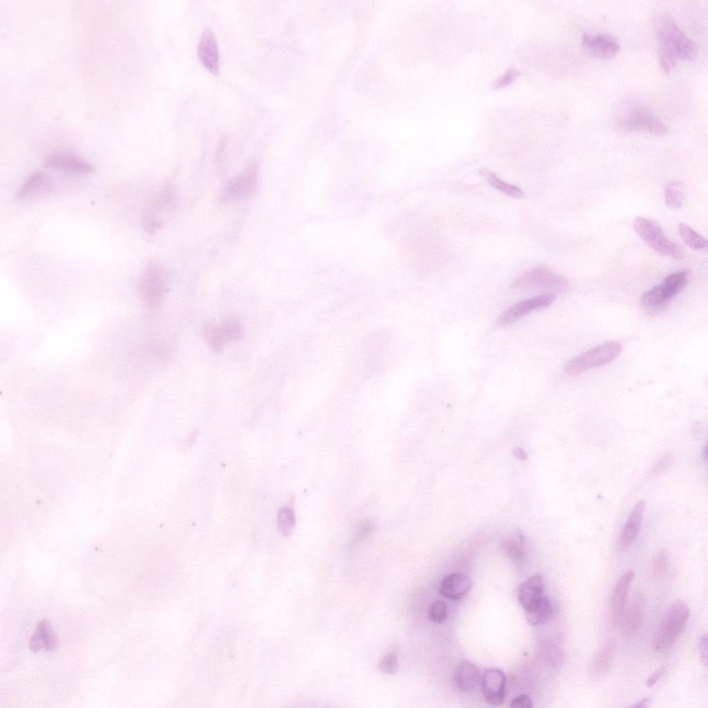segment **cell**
Returning a JSON list of instances; mask_svg holds the SVG:
<instances>
[{"mask_svg": "<svg viewBox=\"0 0 708 708\" xmlns=\"http://www.w3.org/2000/svg\"><path fill=\"white\" fill-rule=\"evenodd\" d=\"M658 57L662 70L670 72L678 59L693 60L697 55L696 43L679 27L669 14L660 15L656 21Z\"/></svg>", "mask_w": 708, "mask_h": 708, "instance_id": "1", "label": "cell"}, {"mask_svg": "<svg viewBox=\"0 0 708 708\" xmlns=\"http://www.w3.org/2000/svg\"><path fill=\"white\" fill-rule=\"evenodd\" d=\"M690 616L688 604L680 599L672 603L664 613L660 626L654 634V648L660 653H667L675 645L684 632Z\"/></svg>", "mask_w": 708, "mask_h": 708, "instance_id": "2", "label": "cell"}, {"mask_svg": "<svg viewBox=\"0 0 708 708\" xmlns=\"http://www.w3.org/2000/svg\"><path fill=\"white\" fill-rule=\"evenodd\" d=\"M622 349V344L616 341L599 344L569 360L564 371L569 375H577L605 366L618 357Z\"/></svg>", "mask_w": 708, "mask_h": 708, "instance_id": "3", "label": "cell"}, {"mask_svg": "<svg viewBox=\"0 0 708 708\" xmlns=\"http://www.w3.org/2000/svg\"><path fill=\"white\" fill-rule=\"evenodd\" d=\"M512 287L518 290H545L551 293L563 292L568 287V280L543 266L530 268L512 282Z\"/></svg>", "mask_w": 708, "mask_h": 708, "instance_id": "4", "label": "cell"}, {"mask_svg": "<svg viewBox=\"0 0 708 708\" xmlns=\"http://www.w3.org/2000/svg\"><path fill=\"white\" fill-rule=\"evenodd\" d=\"M633 225L637 235L656 252L673 259L682 257V249L667 238L663 229L655 221L637 216L633 220Z\"/></svg>", "mask_w": 708, "mask_h": 708, "instance_id": "5", "label": "cell"}, {"mask_svg": "<svg viewBox=\"0 0 708 708\" xmlns=\"http://www.w3.org/2000/svg\"><path fill=\"white\" fill-rule=\"evenodd\" d=\"M258 180L259 167L252 164L224 185L218 194L219 202L227 204L251 196L257 187Z\"/></svg>", "mask_w": 708, "mask_h": 708, "instance_id": "6", "label": "cell"}, {"mask_svg": "<svg viewBox=\"0 0 708 708\" xmlns=\"http://www.w3.org/2000/svg\"><path fill=\"white\" fill-rule=\"evenodd\" d=\"M617 127L624 131H642L658 136L667 134L669 131L667 126L643 107L630 111L617 122Z\"/></svg>", "mask_w": 708, "mask_h": 708, "instance_id": "7", "label": "cell"}, {"mask_svg": "<svg viewBox=\"0 0 708 708\" xmlns=\"http://www.w3.org/2000/svg\"><path fill=\"white\" fill-rule=\"evenodd\" d=\"M167 288L166 276L158 265H149L143 271L140 290L144 301L150 306H156L162 300Z\"/></svg>", "mask_w": 708, "mask_h": 708, "instance_id": "8", "label": "cell"}, {"mask_svg": "<svg viewBox=\"0 0 708 708\" xmlns=\"http://www.w3.org/2000/svg\"><path fill=\"white\" fill-rule=\"evenodd\" d=\"M555 297L554 293L547 292L517 302L499 316L496 324L499 326L507 325L530 313L546 308L554 302Z\"/></svg>", "mask_w": 708, "mask_h": 708, "instance_id": "9", "label": "cell"}, {"mask_svg": "<svg viewBox=\"0 0 708 708\" xmlns=\"http://www.w3.org/2000/svg\"><path fill=\"white\" fill-rule=\"evenodd\" d=\"M582 44L590 55L599 59H611L617 55L620 48L617 39L604 32L584 34Z\"/></svg>", "mask_w": 708, "mask_h": 708, "instance_id": "10", "label": "cell"}, {"mask_svg": "<svg viewBox=\"0 0 708 708\" xmlns=\"http://www.w3.org/2000/svg\"><path fill=\"white\" fill-rule=\"evenodd\" d=\"M44 165L47 168L80 174H91L95 169L91 164L81 157L64 152L48 155L44 161Z\"/></svg>", "mask_w": 708, "mask_h": 708, "instance_id": "11", "label": "cell"}, {"mask_svg": "<svg viewBox=\"0 0 708 708\" xmlns=\"http://www.w3.org/2000/svg\"><path fill=\"white\" fill-rule=\"evenodd\" d=\"M197 55L201 63L211 73L219 71V50L214 30L206 26L201 32L198 46Z\"/></svg>", "mask_w": 708, "mask_h": 708, "instance_id": "12", "label": "cell"}, {"mask_svg": "<svg viewBox=\"0 0 708 708\" xmlns=\"http://www.w3.org/2000/svg\"><path fill=\"white\" fill-rule=\"evenodd\" d=\"M482 691L486 702L492 706H499L505 696L506 678L502 671L489 669L482 676Z\"/></svg>", "mask_w": 708, "mask_h": 708, "instance_id": "13", "label": "cell"}, {"mask_svg": "<svg viewBox=\"0 0 708 708\" xmlns=\"http://www.w3.org/2000/svg\"><path fill=\"white\" fill-rule=\"evenodd\" d=\"M645 599L640 593H635L625 609L622 618L624 634L628 637H634L642 628L644 619Z\"/></svg>", "mask_w": 708, "mask_h": 708, "instance_id": "14", "label": "cell"}, {"mask_svg": "<svg viewBox=\"0 0 708 708\" xmlns=\"http://www.w3.org/2000/svg\"><path fill=\"white\" fill-rule=\"evenodd\" d=\"M53 188V180L48 174L35 171L21 185L16 197L22 200L38 198L48 194Z\"/></svg>", "mask_w": 708, "mask_h": 708, "instance_id": "15", "label": "cell"}, {"mask_svg": "<svg viewBox=\"0 0 708 708\" xmlns=\"http://www.w3.org/2000/svg\"><path fill=\"white\" fill-rule=\"evenodd\" d=\"M634 577L635 571L628 570L622 575L615 586L611 603V619L614 624L622 620L626 608L628 590Z\"/></svg>", "mask_w": 708, "mask_h": 708, "instance_id": "16", "label": "cell"}, {"mask_svg": "<svg viewBox=\"0 0 708 708\" xmlns=\"http://www.w3.org/2000/svg\"><path fill=\"white\" fill-rule=\"evenodd\" d=\"M644 509V501H640L631 510L619 539L618 546L620 549L628 548L636 539L640 532Z\"/></svg>", "mask_w": 708, "mask_h": 708, "instance_id": "17", "label": "cell"}, {"mask_svg": "<svg viewBox=\"0 0 708 708\" xmlns=\"http://www.w3.org/2000/svg\"><path fill=\"white\" fill-rule=\"evenodd\" d=\"M617 651L614 638L608 639L594 656L590 667V674L595 678L606 675L611 669Z\"/></svg>", "mask_w": 708, "mask_h": 708, "instance_id": "18", "label": "cell"}, {"mask_svg": "<svg viewBox=\"0 0 708 708\" xmlns=\"http://www.w3.org/2000/svg\"><path fill=\"white\" fill-rule=\"evenodd\" d=\"M544 590V581L542 575H533L525 580L518 590V600L521 606L528 611L542 598Z\"/></svg>", "mask_w": 708, "mask_h": 708, "instance_id": "19", "label": "cell"}, {"mask_svg": "<svg viewBox=\"0 0 708 708\" xmlns=\"http://www.w3.org/2000/svg\"><path fill=\"white\" fill-rule=\"evenodd\" d=\"M58 638L48 620L39 621L30 642V649L35 653L41 650L54 651L57 648Z\"/></svg>", "mask_w": 708, "mask_h": 708, "instance_id": "20", "label": "cell"}, {"mask_svg": "<svg viewBox=\"0 0 708 708\" xmlns=\"http://www.w3.org/2000/svg\"><path fill=\"white\" fill-rule=\"evenodd\" d=\"M471 586V580L466 575L459 572L451 573L442 580L439 593L445 598L458 600L469 592Z\"/></svg>", "mask_w": 708, "mask_h": 708, "instance_id": "21", "label": "cell"}, {"mask_svg": "<svg viewBox=\"0 0 708 708\" xmlns=\"http://www.w3.org/2000/svg\"><path fill=\"white\" fill-rule=\"evenodd\" d=\"M480 676V671L476 665L468 660H463L454 671V682L460 691L469 692L476 687Z\"/></svg>", "mask_w": 708, "mask_h": 708, "instance_id": "22", "label": "cell"}, {"mask_svg": "<svg viewBox=\"0 0 708 708\" xmlns=\"http://www.w3.org/2000/svg\"><path fill=\"white\" fill-rule=\"evenodd\" d=\"M689 274L687 270H679L669 274L659 284L664 297L669 302L686 287Z\"/></svg>", "mask_w": 708, "mask_h": 708, "instance_id": "23", "label": "cell"}, {"mask_svg": "<svg viewBox=\"0 0 708 708\" xmlns=\"http://www.w3.org/2000/svg\"><path fill=\"white\" fill-rule=\"evenodd\" d=\"M553 615L552 602L547 596H543L541 600L530 610L525 611L528 622L533 625H541L547 623Z\"/></svg>", "mask_w": 708, "mask_h": 708, "instance_id": "24", "label": "cell"}, {"mask_svg": "<svg viewBox=\"0 0 708 708\" xmlns=\"http://www.w3.org/2000/svg\"><path fill=\"white\" fill-rule=\"evenodd\" d=\"M478 173L486 179L491 186L504 194L514 198H520L523 196V191L520 188L500 179L490 170L482 168Z\"/></svg>", "mask_w": 708, "mask_h": 708, "instance_id": "25", "label": "cell"}, {"mask_svg": "<svg viewBox=\"0 0 708 708\" xmlns=\"http://www.w3.org/2000/svg\"><path fill=\"white\" fill-rule=\"evenodd\" d=\"M678 230L680 238L689 247L698 250L707 247V240L687 224L680 223Z\"/></svg>", "mask_w": 708, "mask_h": 708, "instance_id": "26", "label": "cell"}, {"mask_svg": "<svg viewBox=\"0 0 708 708\" xmlns=\"http://www.w3.org/2000/svg\"><path fill=\"white\" fill-rule=\"evenodd\" d=\"M218 328L225 343L237 342L243 335V330L241 324L234 317L225 319L218 324Z\"/></svg>", "mask_w": 708, "mask_h": 708, "instance_id": "27", "label": "cell"}, {"mask_svg": "<svg viewBox=\"0 0 708 708\" xmlns=\"http://www.w3.org/2000/svg\"><path fill=\"white\" fill-rule=\"evenodd\" d=\"M664 197L666 205L673 209L680 207L684 200L681 185L677 181H669L665 184Z\"/></svg>", "mask_w": 708, "mask_h": 708, "instance_id": "28", "label": "cell"}, {"mask_svg": "<svg viewBox=\"0 0 708 708\" xmlns=\"http://www.w3.org/2000/svg\"><path fill=\"white\" fill-rule=\"evenodd\" d=\"M203 336L209 345L215 351L221 352L225 346V341L221 334L218 324L212 322L205 324L203 328Z\"/></svg>", "mask_w": 708, "mask_h": 708, "instance_id": "29", "label": "cell"}, {"mask_svg": "<svg viewBox=\"0 0 708 708\" xmlns=\"http://www.w3.org/2000/svg\"><path fill=\"white\" fill-rule=\"evenodd\" d=\"M294 511L288 507H281L277 514V524L279 532L287 535L295 525Z\"/></svg>", "mask_w": 708, "mask_h": 708, "instance_id": "30", "label": "cell"}, {"mask_svg": "<svg viewBox=\"0 0 708 708\" xmlns=\"http://www.w3.org/2000/svg\"><path fill=\"white\" fill-rule=\"evenodd\" d=\"M669 566V557L664 549L658 550L653 555L651 571L655 579H660L665 574Z\"/></svg>", "mask_w": 708, "mask_h": 708, "instance_id": "31", "label": "cell"}, {"mask_svg": "<svg viewBox=\"0 0 708 708\" xmlns=\"http://www.w3.org/2000/svg\"><path fill=\"white\" fill-rule=\"evenodd\" d=\"M447 606L442 600H435L429 606L428 617L434 623L444 622L447 617Z\"/></svg>", "mask_w": 708, "mask_h": 708, "instance_id": "32", "label": "cell"}, {"mask_svg": "<svg viewBox=\"0 0 708 708\" xmlns=\"http://www.w3.org/2000/svg\"><path fill=\"white\" fill-rule=\"evenodd\" d=\"M375 530V522L371 519L362 520L358 525L353 538L354 543H358L367 539Z\"/></svg>", "mask_w": 708, "mask_h": 708, "instance_id": "33", "label": "cell"}, {"mask_svg": "<svg viewBox=\"0 0 708 708\" xmlns=\"http://www.w3.org/2000/svg\"><path fill=\"white\" fill-rule=\"evenodd\" d=\"M378 668L384 673L392 674L399 668V660L393 653L385 654L380 660Z\"/></svg>", "mask_w": 708, "mask_h": 708, "instance_id": "34", "label": "cell"}, {"mask_svg": "<svg viewBox=\"0 0 708 708\" xmlns=\"http://www.w3.org/2000/svg\"><path fill=\"white\" fill-rule=\"evenodd\" d=\"M520 75L521 72L518 69L514 68H509L502 75L492 82L491 87L497 89L507 86L512 83Z\"/></svg>", "mask_w": 708, "mask_h": 708, "instance_id": "35", "label": "cell"}, {"mask_svg": "<svg viewBox=\"0 0 708 708\" xmlns=\"http://www.w3.org/2000/svg\"><path fill=\"white\" fill-rule=\"evenodd\" d=\"M503 545L505 552L513 561L519 562L523 559L524 552L520 545L510 540L505 541Z\"/></svg>", "mask_w": 708, "mask_h": 708, "instance_id": "36", "label": "cell"}, {"mask_svg": "<svg viewBox=\"0 0 708 708\" xmlns=\"http://www.w3.org/2000/svg\"><path fill=\"white\" fill-rule=\"evenodd\" d=\"M671 462L672 456L670 454H664L653 467L651 474L653 475L662 474L669 468Z\"/></svg>", "mask_w": 708, "mask_h": 708, "instance_id": "37", "label": "cell"}, {"mask_svg": "<svg viewBox=\"0 0 708 708\" xmlns=\"http://www.w3.org/2000/svg\"><path fill=\"white\" fill-rule=\"evenodd\" d=\"M510 706L512 708H531L533 705L530 696L522 694L514 698Z\"/></svg>", "mask_w": 708, "mask_h": 708, "instance_id": "38", "label": "cell"}, {"mask_svg": "<svg viewBox=\"0 0 708 708\" xmlns=\"http://www.w3.org/2000/svg\"><path fill=\"white\" fill-rule=\"evenodd\" d=\"M707 635L705 633L701 636L698 646L700 660L705 666L707 664Z\"/></svg>", "mask_w": 708, "mask_h": 708, "instance_id": "39", "label": "cell"}, {"mask_svg": "<svg viewBox=\"0 0 708 708\" xmlns=\"http://www.w3.org/2000/svg\"><path fill=\"white\" fill-rule=\"evenodd\" d=\"M667 670L666 667H662L653 673L646 681V685L651 687L661 678Z\"/></svg>", "mask_w": 708, "mask_h": 708, "instance_id": "40", "label": "cell"}, {"mask_svg": "<svg viewBox=\"0 0 708 708\" xmlns=\"http://www.w3.org/2000/svg\"><path fill=\"white\" fill-rule=\"evenodd\" d=\"M652 701H653V700L651 698H644L641 699L640 700H639L638 702H635L634 705L630 706V707H633V708H647V707H649L651 706V705L652 703Z\"/></svg>", "mask_w": 708, "mask_h": 708, "instance_id": "41", "label": "cell"}, {"mask_svg": "<svg viewBox=\"0 0 708 708\" xmlns=\"http://www.w3.org/2000/svg\"><path fill=\"white\" fill-rule=\"evenodd\" d=\"M513 454L521 460L527 459V454L525 451L520 447H516L513 450Z\"/></svg>", "mask_w": 708, "mask_h": 708, "instance_id": "42", "label": "cell"}, {"mask_svg": "<svg viewBox=\"0 0 708 708\" xmlns=\"http://www.w3.org/2000/svg\"><path fill=\"white\" fill-rule=\"evenodd\" d=\"M516 535H517V537H519V539L521 541H523V542L525 541V537H524L523 534L522 533L521 530L518 529L517 532H516Z\"/></svg>", "mask_w": 708, "mask_h": 708, "instance_id": "43", "label": "cell"}, {"mask_svg": "<svg viewBox=\"0 0 708 708\" xmlns=\"http://www.w3.org/2000/svg\"><path fill=\"white\" fill-rule=\"evenodd\" d=\"M707 446H705L704 449H703V454H702V456L704 457V460H707Z\"/></svg>", "mask_w": 708, "mask_h": 708, "instance_id": "44", "label": "cell"}]
</instances>
